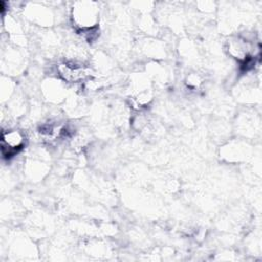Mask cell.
Returning <instances> with one entry per match:
<instances>
[{"label":"cell","instance_id":"cell-3","mask_svg":"<svg viewBox=\"0 0 262 262\" xmlns=\"http://www.w3.org/2000/svg\"><path fill=\"white\" fill-rule=\"evenodd\" d=\"M56 74L62 82L71 84L86 83L93 78L89 67L75 60L59 62L56 66Z\"/></svg>","mask_w":262,"mask_h":262},{"label":"cell","instance_id":"cell-8","mask_svg":"<svg viewBox=\"0 0 262 262\" xmlns=\"http://www.w3.org/2000/svg\"><path fill=\"white\" fill-rule=\"evenodd\" d=\"M12 57H15V53H12ZM11 62L12 61V59L11 58H7V62Z\"/></svg>","mask_w":262,"mask_h":262},{"label":"cell","instance_id":"cell-1","mask_svg":"<svg viewBox=\"0 0 262 262\" xmlns=\"http://www.w3.org/2000/svg\"><path fill=\"white\" fill-rule=\"evenodd\" d=\"M71 20L78 33L97 29L99 5L93 1H77L71 7Z\"/></svg>","mask_w":262,"mask_h":262},{"label":"cell","instance_id":"cell-4","mask_svg":"<svg viewBox=\"0 0 262 262\" xmlns=\"http://www.w3.org/2000/svg\"><path fill=\"white\" fill-rule=\"evenodd\" d=\"M27 144V136L25 132L17 128L2 129L1 132V154L6 160L16 156L25 148Z\"/></svg>","mask_w":262,"mask_h":262},{"label":"cell","instance_id":"cell-2","mask_svg":"<svg viewBox=\"0 0 262 262\" xmlns=\"http://www.w3.org/2000/svg\"><path fill=\"white\" fill-rule=\"evenodd\" d=\"M225 48L228 55L242 64L254 63L259 53V46H256L255 41L243 35L230 37L226 41Z\"/></svg>","mask_w":262,"mask_h":262},{"label":"cell","instance_id":"cell-7","mask_svg":"<svg viewBox=\"0 0 262 262\" xmlns=\"http://www.w3.org/2000/svg\"><path fill=\"white\" fill-rule=\"evenodd\" d=\"M202 83H203V80L199 74L193 73V74H190L189 76H187V80H186L187 87H189L191 89H198Z\"/></svg>","mask_w":262,"mask_h":262},{"label":"cell","instance_id":"cell-5","mask_svg":"<svg viewBox=\"0 0 262 262\" xmlns=\"http://www.w3.org/2000/svg\"><path fill=\"white\" fill-rule=\"evenodd\" d=\"M28 14L32 21H35L40 26H50L53 18L50 10L48 9V7L45 6H37L31 8L29 9Z\"/></svg>","mask_w":262,"mask_h":262},{"label":"cell","instance_id":"cell-6","mask_svg":"<svg viewBox=\"0 0 262 262\" xmlns=\"http://www.w3.org/2000/svg\"><path fill=\"white\" fill-rule=\"evenodd\" d=\"M61 80H49V83L44 84L43 91L46 97L52 101H56L58 98H62L64 88L61 86Z\"/></svg>","mask_w":262,"mask_h":262}]
</instances>
